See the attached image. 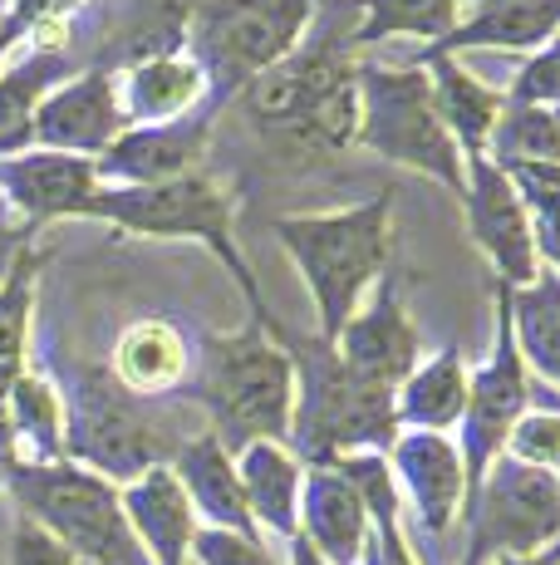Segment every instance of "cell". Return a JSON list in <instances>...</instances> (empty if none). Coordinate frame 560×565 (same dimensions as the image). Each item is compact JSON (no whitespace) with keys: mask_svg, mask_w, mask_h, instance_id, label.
I'll return each mask as SVG.
<instances>
[{"mask_svg":"<svg viewBox=\"0 0 560 565\" xmlns=\"http://www.w3.org/2000/svg\"><path fill=\"white\" fill-rule=\"evenodd\" d=\"M89 222L114 226L118 236H143V242H197L226 266L236 290L246 296L251 320L271 324V310L261 300L256 270L236 236V198L212 172H187V178L153 182V188H99L84 206Z\"/></svg>","mask_w":560,"mask_h":565,"instance_id":"obj_3","label":"cell"},{"mask_svg":"<svg viewBox=\"0 0 560 565\" xmlns=\"http://www.w3.org/2000/svg\"><path fill=\"white\" fill-rule=\"evenodd\" d=\"M487 565H560V541L546 551H531V556H487Z\"/></svg>","mask_w":560,"mask_h":565,"instance_id":"obj_41","label":"cell"},{"mask_svg":"<svg viewBox=\"0 0 560 565\" xmlns=\"http://www.w3.org/2000/svg\"><path fill=\"white\" fill-rule=\"evenodd\" d=\"M10 458L15 462H60L64 458V404L45 374H20L6 398Z\"/></svg>","mask_w":560,"mask_h":565,"instance_id":"obj_29","label":"cell"},{"mask_svg":"<svg viewBox=\"0 0 560 565\" xmlns=\"http://www.w3.org/2000/svg\"><path fill=\"white\" fill-rule=\"evenodd\" d=\"M502 172L516 188V198H521L531 222H551V216H560V162H506Z\"/></svg>","mask_w":560,"mask_h":565,"instance_id":"obj_34","label":"cell"},{"mask_svg":"<svg viewBox=\"0 0 560 565\" xmlns=\"http://www.w3.org/2000/svg\"><path fill=\"white\" fill-rule=\"evenodd\" d=\"M94 158L50 153V148H25V153L0 158V202L25 226H50L64 216H84V206L99 192Z\"/></svg>","mask_w":560,"mask_h":565,"instance_id":"obj_17","label":"cell"},{"mask_svg":"<svg viewBox=\"0 0 560 565\" xmlns=\"http://www.w3.org/2000/svg\"><path fill=\"white\" fill-rule=\"evenodd\" d=\"M506 104H536V108L560 114V35L551 45L531 50V60L516 70L511 89H506Z\"/></svg>","mask_w":560,"mask_h":565,"instance_id":"obj_33","label":"cell"},{"mask_svg":"<svg viewBox=\"0 0 560 565\" xmlns=\"http://www.w3.org/2000/svg\"><path fill=\"white\" fill-rule=\"evenodd\" d=\"M295 364V418H290V452L305 467H325L344 452H389L398 438L394 394L369 388L340 364L335 344L305 334L290 340L280 330Z\"/></svg>","mask_w":560,"mask_h":565,"instance_id":"obj_5","label":"cell"},{"mask_svg":"<svg viewBox=\"0 0 560 565\" xmlns=\"http://www.w3.org/2000/svg\"><path fill=\"white\" fill-rule=\"evenodd\" d=\"M492 162H560V114L536 104H502L487 143Z\"/></svg>","mask_w":560,"mask_h":565,"instance_id":"obj_31","label":"cell"},{"mask_svg":"<svg viewBox=\"0 0 560 565\" xmlns=\"http://www.w3.org/2000/svg\"><path fill=\"white\" fill-rule=\"evenodd\" d=\"M30 242H35V226H25V222H10L6 202H0V286H6L10 266H15V256L25 252Z\"/></svg>","mask_w":560,"mask_h":565,"instance_id":"obj_38","label":"cell"},{"mask_svg":"<svg viewBox=\"0 0 560 565\" xmlns=\"http://www.w3.org/2000/svg\"><path fill=\"white\" fill-rule=\"evenodd\" d=\"M55 388L64 404V462L89 467L114 487L172 462L177 448L143 413V398L128 394L104 364H69Z\"/></svg>","mask_w":560,"mask_h":565,"instance_id":"obj_9","label":"cell"},{"mask_svg":"<svg viewBox=\"0 0 560 565\" xmlns=\"http://www.w3.org/2000/svg\"><path fill=\"white\" fill-rule=\"evenodd\" d=\"M6 565H79L69 551L60 546L50 531H40L30 516H15V531H10V561Z\"/></svg>","mask_w":560,"mask_h":565,"instance_id":"obj_37","label":"cell"},{"mask_svg":"<svg viewBox=\"0 0 560 565\" xmlns=\"http://www.w3.org/2000/svg\"><path fill=\"white\" fill-rule=\"evenodd\" d=\"M560 35V0H482L467 20H457L448 40L428 45V54L462 50H541Z\"/></svg>","mask_w":560,"mask_h":565,"instance_id":"obj_26","label":"cell"},{"mask_svg":"<svg viewBox=\"0 0 560 565\" xmlns=\"http://www.w3.org/2000/svg\"><path fill=\"white\" fill-rule=\"evenodd\" d=\"M212 99L207 74L182 45L143 50L133 54V64L118 70V108H123L128 128L148 124H172V118L192 114Z\"/></svg>","mask_w":560,"mask_h":565,"instance_id":"obj_18","label":"cell"},{"mask_svg":"<svg viewBox=\"0 0 560 565\" xmlns=\"http://www.w3.org/2000/svg\"><path fill=\"white\" fill-rule=\"evenodd\" d=\"M192 561L197 565H276L271 546L261 536H241V531H222V526H197Z\"/></svg>","mask_w":560,"mask_h":565,"instance_id":"obj_35","label":"cell"},{"mask_svg":"<svg viewBox=\"0 0 560 565\" xmlns=\"http://www.w3.org/2000/svg\"><path fill=\"white\" fill-rule=\"evenodd\" d=\"M315 10L320 0H192L182 10V50L207 74L212 104L241 99L246 84L295 54Z\"/></svg>","mask_w":560,"mask_h":565,"instance_id":"obj_6","label":"cell"},{"mask_svg":"<svg viewBox=\"0 0 560 565\" xmlns=\"http://www.w3.org/2000/svg\"><path fill=\"white\" fill-rule=\"evenodd\" d=\"M467 526L482 556H531L560 541V472L497 458L467 502Z\"/></svg>","mask_w":560,"mask_h":565,"instance_id":"obj_10","label":"cell"},{"mask_svg":"<svg viewBox=\"0 0 560 565\" xmlns=\"http://www.w3.org/2000/svg\"><path fill=\"white\" fill-rule=\"evenodd\" d=\"M502 458L526 462V467H551V472H560V413H551V408H526L521 418H516L511 438H506Z\"/></svg>","mask_w":560,"mask_h":565,"instance_id":"obj_32","label":"cell"},{"mask_svg":"<svg viewBox=\"0 0 560 565\" xmlns=\"http://www.w3.org/2000/svg\"><path fill=\"white\" fill-rule=\"evenodd\" d=\"M280 252L300 270L315 306V334L335 340L369 290L389 276L394 252V192L364 198L335 212H290L271 222Z\"/></svg>","mask_w":560,"mask_h":565,"instance_id":"obj_1","label":"cell"},{"mask_svg":"<svg viewBox=\"0 0 560 565\" xmlns=\"http://www.w3.org/2000/svg\"><path fill=\"white\" fill-rule=\"evenodd\" d=\"M354 6V30H349V50L379 45V40H423L438 45L457 30L462 20V0H349Z\"/></svg>","mask_w":560,"mask_h":565,"instance_id":"obj_30","label":"cell"},{"mask_svg":"<svg viewBox=\"0 0 560 565\" xmlns=\"http://www.w3.org/2000/svg\"><path fill=\"white\" fill-rule=\"evenodd\" d=\"M64 79H69L64 45H30L25 60L0 70V158L35 148V114Z\"/></svg>","mask_w":560,"mask_h":565,"instance_id":"obj_27","label":"cell"},{"mask_svg":"<svg viewBox=\"0 0 560 565\" xmlns=\"http://www.w3.org/2000/svg\"><path fill=\"white\" fill-rule=\"evenodd\" d=\"M123 497V516L133 526L138 546L153 565H187L192 561V536H197V512H192L187 492H182L177 472L163 462L153 472L133 477L118 487Z\"/></svg>","mask_w":560,"mask_h":565,"instance_id":"obj_21","label":"cell"},{"mask_svg":"<svg viewBox=\"0 0 560 565\" xmlns=\"http://www.w3.org/2000/svg\"><path fill=\"white\" fill-rule=\"evenodd\" d=\"M0 10H6V0H0Z\"/></svg>","mask_w":560,"mask_h":565,"instance_id":"obj_45","label":"cell"},{"mask_svg":"<svg viewBox=\"0 0 560 565\" xmlns=\"http://www.w3.org/2000/svg\"><path fill=\"white\" fill-rule=\"evenodd\" d=\"M79 565H84V561H79Z\"/></svg>","mask_w":560,"mask_h":565,"instance_id":"obj_46","label":"cell"},{"mask_svg":"<svg viewBox=\"0 0 560 565\" xmlns=\"http://www.w3.org/2000/svg\"><path fill=\"white\" fill-rule=\"evenodd\" d=\"M506 306H511V340L521 364L560 388V276L541 266L531 286L506 296Z\"/></svg>","mask_w":560,"mask_h":565,"instance_id":"obj_28","label":"cell"},{"mask_svg":"<svg viewBox=\"0 0 560 565\" xmlns=\"http://www.w3.org/2000/svg\"><path fill=\"white\" fill-rule=\"evenodd\" d=\"M330 344H335L340 364L349 369L359 384L394 394L418 364V330H413V320H408L403 296H398V280L384 276Z\"/></svg>","mask_w":560,"mask_h":565,"instance_id":"obj_15","label":"cell"},{"mask_svg":"<svg viewBox=\"0 0 560 565\" xmlns=\"http://www.w3.org/2000/svg\"><path fill=\"white\" fill-rule=\"evenodd\" d=\"M192 364H197V344L187 340V330L177 320H168V315H138L114 340L109 374L133 398H163L187 384Z\"/></svg>","mask_w":560,"mask_h":565,"instance_id":"obj_20","label":"cell"},{"mask_svg":"<svg viewBox=\"0 0 560 565\" xmlns=\"http://www.w3.org/2000/svg\"><path fill=\"white\" fill-rule=\"evenodd\" d=\"M300 541L325 565H359L369 546V507L335 462L305 467L300 487Z\"/></svg>","mask_w":560,"mask_h":565,"instance_id":"obj_19","label":"cell"},{"mask_svg":"<svg viewBox=\"0 0 560 565\" xmlns=\"http://www.w3.org/2000/svg\"><path fill=\"white\" fill-rule=\"evenodd\" d=\"M354 70L359 60L349 50V35H320L310 25L295 54H286L276 70L241 89L246 114L256 128L290 143H305L315 153H344L354 148V128H359Z\"/></svg>","mask_w":560,"mask_h":565,"instance_id":"obj_4","label":"cell"},{"mask_svg":"<svg viewBox=\"0 0 560 565\" xmlns=\"http://www.w3.org/2000/svg\"><path fill=\"white\" fill-rule=\"evenodd\" d=\"M467 354L457 344L428 354L413 374L394 388V423L398 433H452L467 408Z\"/></svg>","mask_w":560,"mask_h":565,"instance_id":"obj_25","label":"cell"},{"mask_svg":"<svg viewBox=\"0 0 560 565\" xmlns=\"http://www.w3.org/2000/svg\"><path fill=\"white\" fill-rule=\"evenodd\" d=\"M79 6L84 0H6V15H15L35 45H64V20Z\"/></svg>","mask_w":560,"mask_h":565,"instance_id":"obj_36","label":"cell"},{"mask_svg":"<svg viewBox=\"0 0 560 565\" xmlns=\"http://www.w3.org/2000/svg\"><path fill=\"white\" fill-rule=\"evenodd\" d=\"M20 40H25V25H20L15 15H6V10H0V70H6V60H10V50L20 45Z\"/></svg>","mask_w":560,"mask_h":565,"instance_id":"obj_40","label":"cell"},{"mask_svg":"<svg viewBox=\"0 0 560 565\" xmlns=\"http://www.w3.org/2000/svg\"><path fill=\"white\" fill-rule=\"evenodd\" d=\"M286 551H290V565H325V561H320L300 536H295V541H286Z\"/></svg>","mask_w":560,"mask_h":565,"instance_id":"obj_42","label":"cell"},{"mask_svg":"<svg viewBox=\"0 0 560 565\" xmlns=\"http://www.w3.org/2000/svg\"><path fill=\"white\" fill-rule=\"evenodd\" d=\"M384 458H389L398 502L428 541H443L467 516V467L448 433H398Z\"/></svg>","mask_w":560,"mask_h":565,"instance_id":"obj_13","label":"cell"},{"mask_svg":"<svg viewBox=\"0 0 560 565\" xmlns=\"http://www.w3.org/2000/svg\"><path fill=\"white\" fill-rule=\"evenodd\" d=\"M241 472L246 512L256 531H271L280 541L300 536V487H305V462L290 452V443H246L236 452Z\"/></svg>","mask_w":560,"mask_h":565,"instance_id":"obj_24","label":"cell"},{"mask_svg":"<svg viewBox=\"0 0 560 565\" xmlns=\"http://www.w3.org/2000/svg\"><path fill=\"white\" fill-rule=\"evenodd\" d=\"M536 232V256H541V266H551L560 276V216H551V222H531Z\"/></svg>","mask_w":560,"mask_h":565,"instance_id":"obj_39","label":"cell"},{"mask_svg":"<svg viewBox=\"0 0 560 565\" xmlns=\"http://www.w3.org/2000/svg\"><path fill=\"white\" fill-rule=\"evenodd\" d=\"M462 212H467V236L487 256L492 276L506 290H521L536 280L541 256H536V232L526 216L516 188L487 153L467 158V188H462Z\"/></svg>","mask_w":560,"mask_h":565,"instance_id":"obj_12","label":"cell"},{"mask_svg":"<svg viewBox=\"0 0 560 565\" xmlns=\"http://www.w3.org/2000/svg\"><path fill=\"white\" fill-rule=\"evenodd\" d=\"M212 124H217V104L207 99L202 108H192V114L172 118V124L123 128L94 158V172H99L104 188H153V182L202 172L207 148H212Z\"/></svg>","mask_w":560,"mask_h":565,"instance_id":"obj_14","label":"cell"},{"mask_svg":"<svg viewBox=\"0 0 560 565\" xmlns=\"http://www.w3.org/2000/svg\"><path fill=\"white\" fill-rule=\"evenodd\" d=\"M506 296H511V290L497 286V344H492L487 360L467 374V408H462L457 438H452L462 452V467H467V492H477L487 467L502 458L516 418L531 408V369H526L521 354H516L511 306H506Z\"/></svg>","mask_w":560,"mask_h":565,"instance_id":"obj_11","label":"cell"},{"mask_svg":"<svg viewBox=\"0 0 560 565\" xmlns=\"http://www.w3.org/2000/svg\"><path fill=\"white\" fill-rule=\"evenodd\" d=\"M457 565H487V556H482V551H477V546H467V556H462Z\"/></svg>","mask_w":560,"mask_h":565,"instance_id":"obj_43","label":"cell"},{"mask_svg":"<svg viewBox=\"0 0 560 565\" xmlns=\"http://www.w3.org/2000/svg\"><path fill=\"white\" fill-rule=\"evenodd\" d=\"M6 492L20 516L60 541L84 565H153L123 516V497L114 482L79 462H6Z\"/></svg>","mask_w":560,"mask_h":565,"instance_id":"obj_7","label":"cell"},{"mask_svg":"<svg viewBox=\"0 0 560 565\" xmlns=\"http://www.w3.org/2000/svg\"><path fill=\"white\" fill-rule=\"evenodd\" d=\"M192 394L207 408L212 428L226 452L246 443H290L295 418V364L280 340V324L251 320L231 334H202L192 364Z\"/></svg>","mask_w":560,"mask_h":565,"instance_id":"obj_2","label":"cell"},{"mask_svg":"<svg viewBox=\"0 0 560 565\" xmlns=\"http://www.w3.org/2000/svg\"><path fill=\"white\" fill-rule=\"evenodd\" d=\"M172 472H177L182 492H187L197 526H222V531H241V536H261L251 512H246V492H241V472H236V452L222 448L217 433H197L172 452Z\"/></svg>","mask_w":560,"mask_h":565,"instance_id":"obj_22","label":"cell"},{"mask_svg":"<svg viewBox=\"0 0 560 565\" xmlns=\"http://www.w3.org/2000/svg\"><path fill=\"white\" fill-rule=\"evenodd\" d=\"M0 492H6V458H0Z\"/></svg>","mask_w":560,"mask_h":565,"instance_id":"obj_44","label":"cell"},{"mask_svg":"<svg viewBox=\"0 0 560 565\" xmlns=\"http://www.w3.org/2000/svg\"><path fill=\"white\" fill-rule=\"evenodd\" d=\"M123 128L128 118L118 108V70L114 64H89V70L69 74L60 89L45 94L35 114V148L99 158Z\"/></svg>","mask_w":560,"mask_h":565,"instance_id":"obj_16","label":"cell"},{"mask_svg":"<svg viewBox=\"0 0 560 565\" xmlns=\"http://www.w3.org/2000/svg\"><path fill=\"white\" fill-rule=\"evenodd\" d=\"M354 94H359V128L354 148H369L384 162L433 178L443 192L462 202L467 188V162L438 118L433 84L423 64H359L354 70Z\"/></svg>","mask_w":560,"mask_h":565,"instance_id":"obj_8","label":"cell"},{"mask_svg":"<svg viewBox=\"0 0 560 565\" xmlns=\"http://www.w3.org/2000/svg\"><path fill=\"white\" fill-rule=\"evenodd\" d=\"M418 64L428 70V84H433V104H438V118L457 143L462 162L467 158H482L492 143V128L502 118V104L506 94L482 84L472 70H462L457 54H418Z\"/></svg>","mask_w":560,"mask_h":565,"instance_id":"obj_23","label":"cell"}]
</instances>
